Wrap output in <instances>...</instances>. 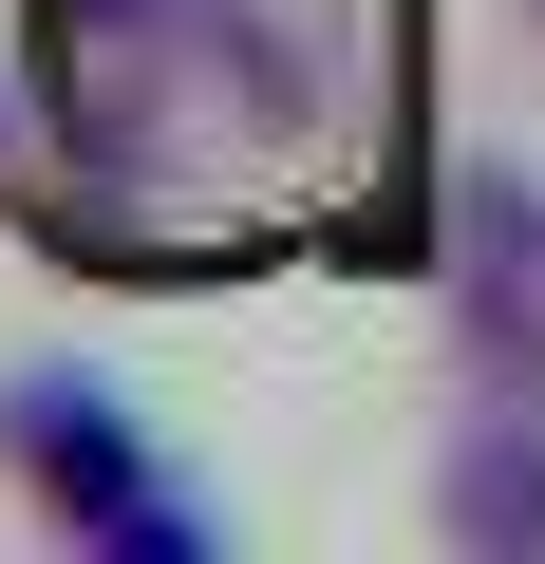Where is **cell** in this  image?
Wrapping results in <instances>:
<instances>
[{
  "label": "cell",
  "mask_w": 545,
  "mask_h": 564,
  "mask_svg": "<svg viewBox=\"0 0 545 564\" xmlns=\"http://www.w3.org/2000/svg\"><path fill=\"white\" fill-rule=\"evenodd\" d=\"M433 527H451L470 564H545V433H526V414L451 433V470H433Z\"/></svg>",
  "instance_id": "2"
},
{
  "label": "cell",
  "mask_w": 545,
  "mask_h": 564,
  "mask_svg": "<svg viewBox=\"0 0 545 564\" xmlns=\"http://www.w3.org/2000/svg\"><path fill=\"white\" fill-rule=\"evenodd\" d=\"M0 470H20L57 527H95V508L151 489V433H132L113 377H0Z\"/></svg>",
  "instance_id": "1"
}]
</instances>
